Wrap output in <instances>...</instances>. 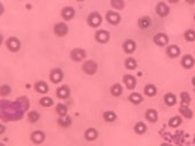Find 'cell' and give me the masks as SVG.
<instances>
[{"label":"cell","mask_w":195,"mask_h":146,"mask_svg":"<svg viewBox=\"0 0 195 146\" xmlns=\"http://www.w3.org/2000/svg\"><path fill=\"white\" fill-rule=\"evenodd\" d=\"M123 48H124V50H125V53H127V54H131V53L135 52V42L133 41V40H126L125 42H124V45H123Z\"/></svg>","instance_id":"cell-16"},{"label":"cell","mask_w":195,"mask_h":146,"mask_svg":"<svg viewBox=\"0 0 195 146\" xmlns=\"http://www.w3.org/2000/svg\"><path fill=\"white\" fill-rule=\"evenodd\" d=\"M166 54H168L171 58H176V57H178V56L180 55V49H179V47L176 46V45H171V46H169L168 49H166Z\"/></svg>","instance_id":"cell-11"},{"label":"cell","mask_w":195,"mask_h":146,"mask_svg":"<svg viewBox=\"0 0 195 146\" xmlns=\"http://www.w3.org/2000/svg\"><path fill=\"white\" fill-rule=\"evenodd\" d=\"M70 123H71V119H70L69 116L59 119V125L62 126V127H68V126H70Z\"/></svg>","instance_id":"cell-33"},{"label":"cell","mask_w":195,"mask_h":146,"mask_svg":"<svg viewBox=\"0 0 195 146\" xmlns=\"http://www.w3.org/2000/svg\"><path fill=\"white\" fill-rule=\"evenodd\" d=\"M192 81H193V85H194V86H195V77L193 78V80H192Z\"/></svg>","instance_id":"cell-39"},{"label":"cell","mask_w":195,"mask_h":146,"mask_svg":"<svg viewBox=\"0 0 195 146\" xmlns=\"http://www.w3.org/2000/svg\"><path fill=\"white\" fill-rule=\"evenodd\" d=\"M156 13L158 14L160 16L164 17L169 14V7L164 4V2H158L156 6Z\"/></svg>","instance_id":"cell-8"},{"label":"cell","mask_w":195,"mask_h":146,"mask_svg":"<svg viewBox=\"0 0 195 146\" xmlns=\"http://www.w3.org/2000/svg\"><path fill=\"white\" fill-rule=\"evenodd\" d=\"M139 26L141 27V29H147L148 26L150 25V18L147 17V16H145V17H141L139 20Z\"/></svg>","instance_id":"cell-23"},{"label":"cell","mask_w":195,"mask_h":146,"mask_svg":"<svg viewBox=\"0 0 195 146\" xmlns=\"http://www.w3.org/2000/svg\"><path fill=\"white\" fill-rule=\"evenodd\" d=\"M54 32L55 35H59V37H62L68 33V26L65 25L64 23H57L54 26Z\"/></svg>","instance_id":"cell-6"},{"label":"cell","mask_w":195,"mask_h":146,"mask_svg":"<svg viewBox=\"0 0 195 146\" xmlns=\"http://www.w3.org/2000/svg\"><path fill=\"white\" fill-rule=\"evenodd\" d=\"M123 81L125 82L126 87H127L129 89H135V85H137L135 78L133 77V75H131V74H126V75H124V78H123Z\"/></svg>","instance_id":"cell-9"},{"label":"cell","mask_w":195,"mask_h":146,"mask_svg":"<svg viewBox=\"0 0 195 146\" xmlns=\"http://www.w3.org/2000/svg\"><path fill=\"white\" fill-rule=\"evenodd\" d=\"M110 91H111V94H113L114 96H119V95H122V93H123V88H122V86L119 83H116V85H114V86L111 87Z\"/></svg>","instance_id":"cell-27"},{"label":"cell","mask_w":195,"mask_h":146,"mask_svg":"<svg viewBox=\"0 0 195 146\" xmlns=\"http://www.w3.org/2000/svg\"><path fill=\"white\" fill-rule=\"evenodd\" d=\"M135 133H139V135H142V133H146L147 127H146V125H145L143 122H138V123L135 126Z\"/></svg>","instance_id":"cell-22"},{"label":"cell","mask_w":195,"mask_h":146,"mask_svg":"<svg viewBox=\"0 0 195 146\" xmlns=\"http://www.w3.org/2000/svg\"><path fill=\"white\" fill-rule=\"evenodd\" d=\"M96 69H98V65H96V62H93V60H87L84 63L83 65V70H84V72L86 73V74H94L96 72Z\"/></svg>","instance_id":"cell-1"},{"label":"cell","mask_w":195,"mask_h":146,"mask_svg":"<svg viewBox=\"0 0 195 146\" xmlns=\"http://www.w3.org/2000/svg\"><path fill=\"white\" fill-rule=\"evenodd\" d=\"M40 104L43 106H52L53 105V99L51 97H43L40 99Z\"/></svg>","instance_id":"cell-35"},{"label":"cell","mask_w":195,"mask_h":146,"mask_svg":"<svg viewBox=\"0 0 195 146\" xmlns=\"http://www.w3.org/2000/svg\"><path fill=\"white\" fill-rule=\"evenodd\" d=\"M106 18H107V21L109 23H111V24H118L119 21H121V16H119V14H117L116 12H113V10H110L107 13L106 15Z\"/></svg>","instance_id":"cell-5"},{"label":"cell","mask_w":195,"mask_h":146,"mask_svg":"<svg viewBox=\"0 0 195 146\" xmlns=\"http://www.w3.org/2000/svg\"><path fill=\"white\" fill-rule=\"evenodd\" d=\"M181 65L185 69H191V68H193V65H194V58L191 55L184 56L181 60Z\"/></svg>","instance_id":"cell-12"},{"label":"cell","mask_w":195,"mask_h":146,"mask_svg":"<svg viewBox=\"0 0 195 146\" xmlns=\"http://www.w3.org/2000/svg\"><path fill=\"white\" fill-rule=\"evenodd\" d=\"M156 87L153 86V85H147V86L145 87V94L149 96V97H152V96H155L156 95Z\"/></svg>","instance_id":"cell-24"},{"label":"cell","mask_w":195,"mask_h":146,"mask_svg":"<svg viewBox=\"0 0 195 146\" xmlns=\"http://www.w3.org/2000/svg\"><path fill=\"white\" fill-rule=\"evenodd\" d=\"M129 99H130L132 103L135 104H139L142 102V96L140 94H137V93H133V94L130 95V97H129Z\"/></svg>","instance_id":"cell-26"},{"label":"cell","mask_w":195,"mask_h":146,"mask_svg":"<svg viewBox=\"0 0 195 146\" xmlns=\"http://www.w3.org/2000/svg\"><path fill=\"white\" fill-rule=\"evenodd\" d=\"M62 17L64 18V20H71V18L74 17L75 15V9L72 7H64V8L62 9Z\"/></svg>","instance_id":"cell-14"},{"label":"cell","mask_w":195,"mask_h":146,"mask_svg":"<svg viewBox=\"0 0 195 146\" xmlns=\"http://www.w3.org/2000/svg\"><path fill=\"white\" fill-rule=\"evenodd\" d=\"M180 123H181V119H180L179 116H174V118H171L169 121L170 127H178Z\"/></svg>","instance_id":"cell-31"},{"label":"cell","mask_w":195,"mask_h":146,"mask_svg":"<svg viewBox=\"0 0 195 146\" xmlns=\"http://www.w3.org/2000/svg\"><path fill=\"white\" fill-rule=\"evenodd\" d=\"M110 4L116 9H122L124 7V1H122V0H113Z\"/></svg>","instance_id":"cell-36"},{"label":"cell","mask_w":195,"mask_h":146,"mask_svg":"<svg viewBox=\"0 0 195 146\" xmlns=\"http://www.w3.org/2000/svg\"><path fill=\"white\" fill-rule=\"evenodd\" d=\"M9 91H10V87H9V86H6V85H5V86L1 87V95H2V96L8 95Z\"/></svg>","instance_id":"cell-38"},{"label":"cell","mask_w":195,"mask_h":146,"mask_svg":"<svg viewBox=\"0 0 195 146\" xmlns=\"http://www.w3.org/2000/svg\"><path fill=\"white\" fill-rule=\"evenodd\" d=\"M125 66H126V69H129V70H135V68H137V62H135V58L129 57V58H126L125 60Z\"/></svg>","instance_id":"cell-25"},{"label":"cell","mask_w":195,"mask_h":146,"mask_svg":"<svg viewBox=\"0 0 195 146\" xmlns=\"http://www.w3.org/2000/svg\"><path fill=\"white\" fill-rule=\"evenodd\" d=\"M7 47L12 52H18V49H20V47H21V43L18 41V39L12 37V38H9L7 40Z\"/></svg>","instance_id":"cell-4"},{"label":"cell","mask_w":195,"mask_h":146,"mask_svg":"<svg viewBox=\"0 0 195 146\" xmlns=\"http://www.w3.org/2000/svg\"><path fill=\"white\" fill-rule=\"evenodd\" d=\"M31 139H32V142L36 143V144H39V143L44 142V139H45V135H44L43 131H35V133H32L31 135Z\"/></svg>","instance_id":"cell-15"},{"label":"cell","mask_w":195,"mask_h":146,"mask_svg":"<svg viewBox=\"0 0 195 146\" xmlns=\"http://www.w3.org/2000/svg\"><path fill=\"white\" fill-rule=\"evenodd\" d=\"M70 56H71V58H72L74 60L79 62V60H83L84 58H85V56H86V52H85V50H83V49H80V48H76V49H74V50H71Z\"/></svg>","instance_id":"cell-3"},{"label":"cell","mask_w":195,"mask_h":146,"mask_svg":"<svg viewBox=\"0 0 195 146\" xmlns=\"http://www.w3.org/2000/svg\"><path fill=\"white\" fill-rule=\"evenodd\" d=\"M194 18H195V16H194Z\"/></svg>","instance_id":"cell-42"},{"label":"cell","mask_w":195,"mask_h":146,"mask_svg":"<svg viewBox=\"0 0 195 146\" xmlns=\"http://www.w3.org/2000/svg\"><path fill=\"white\" fill-rule=\"evenodd\" d=\"M36 90L38 93H41V94H45L48 91V86L46 82L44 81H39L36 83Z\"/></svg>","instance_id":"cell-18"},{"label":"cell","mask_w":195,"mask_h":146,"mask_svg":"<svg viewBox=\"0 0 195 146\" xmlns=\"http://www.w3.org/2000/svg\"><path fill=\"white\" fill-rule=\"evenodd\" d=\"M162 146H170V145H168V144H162Z\"/></svg>","instance_id":"cell-40"},{"label":"cell","mask_w":195,"mask_h":146,"mask_svg":"<svg viewBox=\"0 0 195 146\" xmlns=\"http://www.w3.org/2000/svg\"><path fill=\"white\" fill-rule=\"evenodd\" d=\"M103 119L106 121H108V122H111V121H115L116 119V114L111 111H108V112H104L103 113Z\"/></svg>","instance_id":"cell-28"},{"label":"cell","mask_w":195,"mask_h":146,"mask_svg":"<svg viewBox=\"0 0 195 146\" xmlns=\"http://www.w3.org/2000/svg\"><path fill=\"white\" fill-rule=\"evenodd\" d=\"M164 100H165V104H166V105H169V106H172V105H174V104H176V102H177L176 96H174V94H170V93L164 96Z\"/></svg>","instance_id":"cell-21"},{"label":"cell","mask_w":195,"mask_h":146,"mask_svg":"<svg viewBox=\"0 0 195 146\" xmlns=\"http://www.w3.org/2000/svg\"><path fill=\"white\" fill-rule=\"evenodd\" d=\"M180 113H181L182 115L185 116V118H187V119H191L192 116H193V112L189 110V108H185V106H182V108H180Z\"/></svg>","instance_id":"cell-29"},{"label":"cell","mask_w":195,"mask_h":146,"mask_svg":"<svg viewBox=\"0 0 195 146\" xmlns=\"http://www.w3.org/2000/svg\"><path fill=\"white\" fill-rule=\"evenodd\" d=\"M38 119H39V114L36 111H32L29 113V120H30L31 122H36V121H38Z\"/></svg>","instance_id":"cell-37"},{"label":"cell","mask_w":195,"mask_h":146,"mask_svg":"<svg viewBox=\"0 0 195 146\" xmlns=\"http://www.w3.org/2000/svg\"><path fill=\"white\" fill-rule=\"evenodd\" d=\"M57 112L60 114V115H65L67 114V112H68V108L65 106L64 104H59L57 106Z\"/></svg>","instance_id":"cell-30"},{"label":"cell","mask_w":195,"mask_h":146,"mask_svg":"<svg viewBox=\"0 0 195 146\" xmlns=\"http://www.w3.org/2000/svg\"><path fill=\"white\" fill-rule=\"evenodd\" d=\"M70 94V91H69V88L67 86H62L60 87L59 89H57V95L60 97V98H67L68 96H69Z\"/></svg>","instance_id":"cell-17"},{"label":"cell","mask_w":195,"mask_h":146,"mask_svg":"<svg viewBox=\"0 0 195 146\" xmlns=\"http://www.w3.org/2000/svg\"><path fill=\"white\" fill-rule=\"evenodd\" d=\"M180 97H181V103L182 105H188L189 102H191V97L187 93H181L180 94Z\"/></svg>","instance_id":"cell-34"},{"label":"cell","mask_w":195,"mask_h":146,"mask_svg":"<svg viewBox=\"0 0 195 146\" xmlns=\"http://www.w3.org/2000/svg\"><path fill=\"white\" fill-rule=\"evenodd\" d=\"M96 40L99 41V42H107L109 40V33L107 32V31H104V30H100L96 32Z\"/></svg>","instance_id":"cell-13"},{"label":"cell","mask_w":195,"mask_h":146,"mask_svg":"<svg viewBox=\"0 0 195 146\" xmlns=\"http://www.w3.org/2000/svg\"><path fill=\"white\" fill-rule=\"evenodd\" d=\"M146 119L148 121H150V122H155L157 120V112L155 110H153V108L147 110V112H146Z\"/></svg>","instance_id":"cell-20"},{"label":"cell","mask_w":195,"mask_h":146,"mask_svg":"<svg viewBox=\"0 0 195 146\" xmlns=\"http://www.w3.org/2000/svg\"><path fill=\"white\" fill-rule=\"evenodd\" d=\"M62 78H63V73L61 71L60 69H54L51 72V80H52L54 83H57V82H60L62 80Z\"/></svg>","instance_id":"cell-10"},{"label":"cell","mask_w":195,"mask_h":146,"mask_svg":"<svg viewBox=\"0 0 195 146\" xmlns=\"http://www.w3.org/2000/svg\"><path fill=\"white\" fill-rule=\"evenodd\" d=\"M169 41V38H168V35H164V33H157V35L154 37V42L156 45H158V46H165L166 43Z\"/></svg>","instance_id":"cell-7"},{"label":"cell","mask_w":195,"mask_h":146,"mask_svg":"<svg viewBox=\"0 0 195 146\" xmlns=\"http://www.w3.org/2000/svg\"><path fill=\"white\" fill-rule=\"evenodd\" d=\"M87 21H88V24H90V25L96 27V26L100 25V23H101V21H102V18H101V15H100L99 13L94 12V13H91L90 15H88Z\"/></svg>","instance_id":"cell-2"},{"label":"cell","mask_w":195,"mask_h":146,"mask_svg":"<svg viewBox=\"0 0 195 146\" xmlns=\"http://www.w3.org/2000/svg\"><path fill=\"white\" fill-rule=\"evenodd\" d=\"M1 146H5V145H2V144H1Z\"/></svg>","instance_id":"cell-41"},{"label":"cell","mask_w":195,"mask_h":146,"mask_svg":"<svg viewBox=\"0 0 195 146\" xmlns=\"http://www.w3.org/2000/svg\"><path fill=\"white\" fill-rule=\"evenodd\" d=\"M85 137H86L87 141H94V139L98 137V131L93 128L87 129L86 133H85Z\"/></svg>","instance_id":"cell-19"},{"label":"cell","mask_w":195,"mask_h":146,"mask_svg":"<svg viewBox=\"0 0 195 146\" xmlns=\"http://www.w3.org/2000/svg\"><path fill=\"white\" fill-rule=\"evenodd\" d=\"M185 39L187 41H194L195 40V31L194 30H188L185 32Z\"/></svg>","instance_id":"cell-32"}]
</instances>
